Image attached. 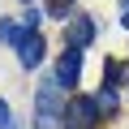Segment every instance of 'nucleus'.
Instances as JSON below:
<instances>
[{
	"mask_svg": "<svg viewBox=\"0 0 129 129\" xmlns=\"http://www.w3.org/2000/svg\"><path fill=\"white\" fill-rule=\"evenodd\" d=\"M0 125H9V108L5 103H0Z\"/></svg>",
	"mask_w": 129,
	"mask_h": 129,
	"instance_id": "10",
	"label": "nucleus"
},
{
	"mask_svg": "<svg viewBox=\"0 0 129 129\" xmlns=\"http://www.w3.org/2000/svg\"><path fill=\"white\" fill-rule=\"evenodd\" d=\"M60 82H56V73L47 78V82H39V90H35V112H39V129H56V99H60Z\"/></svg>",
	"mask_w": 129,
	"mask_h": 129,
	"instance_id": "1",
	"label": "nucleus"
},
{
	"mask_svg": "<svg viewBox=\"0 0 129 129\" xmlns=\"http://www.w3.org/2000/svg\"><path fill=\"white\" fill-rule=\"evenodd\" d=\"M120 26L129 30V0H120Z\"/></svg>",
	"mask_w": 129,
	"mask_h": 129,
	"instance_id": "9",
	"label": "nucleus"
},
{
	"mask_svg": "<svg viewBox=\"0 0 129 129\" xmlns=\"http://www.w3.org/2000/svg\"><path fill=\"white\" fill-rule=\"evenodd\" d=\"M78 78H82V47H69L56 60V82L60 86H78Z\"/></svg>",
	"mask_w": 129,
	"mask_h": 129,
	"instance_id": "3",
	"label": "nucleus"
},
{
	"mask_svg": "<svg viewBox=\"0 0 129 129\" xmlns=\"http://www.w3.org/2000/svg\"><path fill=\"white\" fill-rule=\"evenodd\" d=\"M99 120V103L95 95H78L69 108H64V129H90Z\"/></svg>",
	"mask_w": 129,
	"mask_h": 129,
	"instance_id": "2",
	"label": "nucleus"
},
{
	"mask_svg": "<svg viewBox=\"0 0 129 129\" xmlns=\"http://www.w3.org/2000/svg\"><path fill=\"white\" fill-rule=\"evenodd\" d=\"M95 103H99V112H103V116H116V108H120V103H116V90H112V86H103V90L95 95Z\"/></svg>",
	"mask_w": 129,
	"mask_h": 129,
	"instance_id": "6",
	"label": "nucleus"
},
{
	"mask_svg": "<svg viewBox=\"0 0 129 129\" xmlns=\"http://www.w3.org/2000/svg\"><path fill=\"white\" fill-rule=\"evenodd\" d=\"M120 73H125V69H120V60H108V64H103V86H112V90H116Z\"/></svg>",
	"mask_w": 129,
	"mask_h": 129,
	"instance_id": "7",
	"label": "nucleus"
},
{
	"mask_svg": "<svg viewBox=\"0 0 129 129\" xmlns=\"http://www.w3.org/2000/svg\"><path fill=\"white\" fill-rule=\"evenodd\" d=\"M95 35H99L95 17H86V13H73V22H69V47H86Z\"/></svg>",
	"mask_w": 129,
	"mask_h": 129,
	"instance_id": "4",
	"label": "nucleus"
},
{
	"mask_svg": "<svg viewBox=\"0 0 129 129\" xmlns=\"http://www.w3.org/2000/svg\"><path fill=\"white\" fill-rule=\"evenodd\" d=\"M26 5H30V0H26Z\"/></svg>",
	"mask_w": 129,
	"mask_h": 129,
	"instance_id": "11",
	"label": "nucleus"
},
{
	"mask_svg": "<svg viewBox=\"0 0 129 129\" xmlns=\"http://www.w3.org/2000/svg\"><path fill=\"white\" fill-rule=\"evenodd\" d=\"M39 17H43V13H39V9H26V17H17V22H22V26H26V30H35V26H39Z\"/></svg>",
	"mask_w": 129,
	"mask_h": 129,
	"instance_id": "8",
	"label": "nucleus"
},
{
	"mask_svg": "<svg viewBox=\"0 0 129 129\" xmlns=\"http://www.w3.org/2000/svg\"><path fill=\"white\" fill-rule=\"evenodd\" d=\"M17 60L26 64V69H39V60H43V39H39L35 30H30V35L17 43Z\"/></svg>",
	"mask_w": 129,
	"mask_h": 129,
	"instance_id": "5",
	"label": "nucleus"
}]
</instances>
